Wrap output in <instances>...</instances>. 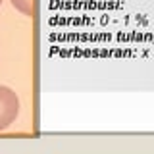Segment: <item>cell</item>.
Instances as JSON below:
<instances>
[{"label":"cell","mask_w":154,"mask_h":154,"mask_svg":"<svg viewBox=\"0 0 154 154\" xmlns=\"http://www.w3.org/2000/svg\"><path fill=\"white\" fill-rule=\"evenodd\" d=\"M17 114H19V98L16 91L0 85V131L8 129L16 122Z\"/></svg>","instance_id":"obj_1"},{"label":"cell","mask_w":154,"mask_h":154,"mask_svg":"<svg viewBox=\"0 0 154 154\" xmlns=\"http://www.w3.org/2000/svg\"><path fill=\"white\" fill-rule=\"evenodd\" d=\"M12 2V6L17 10V12H21L23 16L31 17L33 12H35V8H33V0H10Z\"/></svg>","instance_id":"obj_2"},{"label":"cell","mask_w":154,"mask_h":154,"mask_svg":"<svg viewBox=\"0 0 154 154\" xmlns=\"http://www.w3.org/2000/svg\"><path fill=\"white\" fill-rule=\"evenodd\" d=\"M0 4H2V0H0Z\"/></svg>","instance_id":"obj_3"}]
</instances>
